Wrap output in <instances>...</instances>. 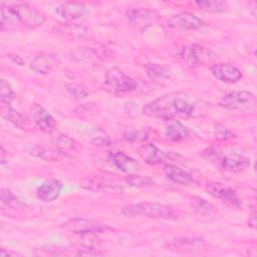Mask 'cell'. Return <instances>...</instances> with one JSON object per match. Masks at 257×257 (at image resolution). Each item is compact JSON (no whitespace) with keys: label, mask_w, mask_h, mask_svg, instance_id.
<instances>
[{"label":"cell","mask_w":257,"mask_h":257,"mask_svg":"<svg viewBox=\"0 0 257 257\" xmlns=\"http://www.w3.org/2000/svg\"><path fill=\"white\" fill-rule=\"evenodd\" d=\"M89 5L83 2H64L55 8V13L66 21L81 18L88 12Z\"/></svg>","instance_id":"4fadbf2b"},{"label":"cell","mask_w":257,"mask_h":257,"mask_svg":"<svg viewBox=\"0 0 257 257\" xmlns=\"http://www.w3.org/2000/svg\"><path fill=\"white\" fill-rule=\"evenodd\" d=\"M124 181L127 185L134 188H148L152 185V179L149 176H142V175H137V174H128L125 178Z\"/></svg>","instance_id":"4dcf8cb0"},{"label":"cell","mask_w":257,"mask_h":257,"mask_svg":"<svg viewBox=\"0 0 257 257\" xmlns=\"http://www.w3.org/2000/svg\"><path fill=\"white\" fill-rule=\"evenodd\" d=\"M16 94L9 84L8 81L5 79H1L0 81V99L2 104H10L11 101L15 98Z\"/></svg>","instance_id":"836d02e7"},{"label":"cell","mask_w":257,"mask_h":257,"mask_svg":"<svg viewBox=\"0 0 257 257\" xmlns=\"http://www.w3.org/2000/svg\"><path fill=\"white\" fill-rule=\"evenodd\" d=\"M168 246L175 251L183 252V253H193L204 250L207 246V242L205 239L201 237H177L172 239Z\"/></svg>","instance_id":"8fae6325"},{"label":"cell","mask_w":257,"mask_h":257,"mask_svg":"<svg viewBox=\"0 0 257 257\" xmlns=\"http://www.w3.org/2000/svg\"><path fill=\"white\" fill-rule=\"evenodd\" d=\"M137 82L117 67H110L104 75V89L113 95H121L137 89Z\"/></svg>","instance_id":"277c9868"},{"label":"cell","mask_w":257,"mask_h":257,"mask_svg":"<svg viewBox=\"0 0 257 257\" xmlns=\"http://www.w3.org/2000/svg\"><path fill=\"white\" fill-rule=\"evenodd\" d=\"M212 74L219 80L227 83L237 82L242 78V72L234 65L229 63H213L210 65Z\"/></svg>","instance_id":"2e32d148"},{"label":"cell","mask_w":257,"mask_h":257,"mask_svg":"<svg viewBox=\"0 0 257 257\" xmlns=\"http://www.w3.org/2000/svg\"><path fill=\"white\" fill-rule=\"evenodd\" d=\"M204 159L209 160L218 169L226 172H241L251 164L250 158L237 152L224 153L215 148H207L200 154Z\"/></svg>","instance_id":"7a4b0ae2"},{"label":"cell","mask_w":257,"mask_h":257,"mask_svg":"<svg viewBox=\"0 0 257 257\" xmlns=\"http://www.w3.org/2000/svg\"><path fill=\"white\" fill-rule=\"evenodd\" d=\"M125 14L128 21L141 31L151 27L157 18L153 11L146 8L128 9Z\"/></svg>","instance_id":"9a60e30c"},{"label":"cell","mask_w":257,"mask_h":257,"mask_svg":"<svg viewBox=\"0 0 257 257\" xmlns=\"http://www.w3.org/2000/svg\"><path fill=\"white\" fill-rule=\"evenodd\" d=\"M164 173L169 180L179 185L188 186L193 182L192 176L188 172L172 164H166L164 166Z\"/></svg>","instance_id":"d4e9b609"},{"label":"cell","mask_w":257,"mask_h":257,"mask_svg":"<svg viewBox=\"0 0 257 257\" xmlns=\"http://www.w3.org/2000/svg\"><path fill=\"white\" fill-rule=\"evenodd\" d=\"M214 137L218 141H228V140L234 138V134L229 128L225 127L224 125L218 124L214 128Z\"/></svg>","instance_id":"d590c367"},{"label":"cell","mask_w":257,"mask_h":257,"mask_svg":"<svg viewBox=\"0 0 257 257\" xmlns=\"http://www.w3.org/2000/svg\"><path fill=\"white\" fill-rule=\"evenodd\" d=\"M168 25L177 30H197L202 27L203 21L191 12H181L168 20Z\"/></svg>","instance_id":"7c38bea8"},{"label":"cell","mask_w":257,"mask_h":257,"mask_svg":"<svg viewBox=\"0 0 257 257\" xmlns=\"http://www.w3.org/2000/svg\"><path fill=\"white\" fill-rule=\"evenodd\" d=\"M190 203H191L193 210L200 216L208 217V216L213 215L214 212L216 211V208L212 203H210L209 201H207L203 198L197 197V196L192 197Z\"/></svg>","instance_id":"83f0119b"},{"label":"cell","mask_w":257,"mask_h":257,"mask_svg":"<svg viewBox=\"0 0 257 257\" xmlns=\"http://www.w3.org/2000/svg\"><path fill=\"white\" fill-rule=\"evenodd\" d=\"M122 139L131 144L141 143L149 139V133L145 130H127L123 133Z\"/></svg>","instance_id":"d6a6232c"},{"label":"cell","mask_w":257,"mask_h":257,"mask_svg":"<svg viewBox=\"0 0 257 257\" xmlns=\"http://www.w3.org/2000/svg\"><path fill=\"white\" fill-rule=\"evenodd\" d=\"M194 4L205 12L223 13L229 11V5L223 1H195Z\"/></svg>","instance_id":"f1b7e54d"},{"label":"cell","mask_w":257,"mask_h":257,"mask_svg":"<svg viewBox=\"0 0 257 257\" xmlns=\"http://www.w3.org/2000/svg\"><path fill=\"white\" fill-rule=\"evenodd\" d=\"M121 214L127 218L147 217L151 219L177 220L180 215L173 207L155 202H141L137 204L125 205L121 208Z\"/></svg>","instance_id":"3957f363"},{"label":"cell","mask_w":257,"mask_h":257,"mask_svg":"<svg viewBox=\"0 0 257 257\" xmlns=\"http://www.w3.org/2000/svg\"><path fill=\"white\" fill-rule=\"evenodd\" d=\"M207 190L214 198L220 200L221 202L231 207H234V208L242 207V202L238 198L235 190L227 185L220 184V183H209L207 185Z\"/></svg>","instance_id":"30bf717a"},{"label":"cell","mask_w":257,"mask_h":257,"mask_svg":"<svg viewBox=\"0 0 257 257\" xmlns=\"http://www.w3.org/2000/svg\"><path fill=\"white\" fill-rule=\"evenodd\" d=\"M30 154L36 158L42 159L47 162H56L60 161L65 157V153L55 148H47L41 146H34L30 150Z\"/></svg>","instance_id":"484cf974"},{"label":"cell","mask_w":257,"mask_h":257,"mask_svg":"<svg viewBox=\"0 0 257 257\" xmlns=\"http://www.w3.org/2000/svg\"><path fill=\"white\" fill-rule=\"evenodd\" d=\"M59 63V58L56 54L50 52H41L37 54L29 64L32 71L37 74H47L51 72Z\"/></svg>","instance_id":"5bb4252c"},{"label":"cell","mask_w":257,"mask_h":257,"mask_svg":"<svg viewBox=\"0 0 257 257\" xmlns=\"http://www.w3.org/2000/svg\"><path fill=\"white\" fill-rule=\"evenodd\" d=\"M108 161L117 170L127 174H134L141 168L140 164L134 158L123 152L110 153L108 156Z\"/></svg>","instance_id":"ac0fdd59"},{"label":"cell","mask_w":257,"mask_h":257,"mask_svg":"<svg viewBox=\"0 0 257 257\" xmlns=\"http://www.w3.org/2000/svg\"><path fill=\"white\" fill-rule=\"evenodd\" d=\"M0 255H1L2 257H5V256H16V255H18V253H17V252L10 251V250L7 251L6 249L2 248V249H1V252H0Z\"/></svg>","instance_id":"74e56055"},{"label":"cell","mask_w":257,"mask_h":257,"mask_svg":"<svg viewBox=\"0 0 257 257\" xmlns=\"http://www.w3.org/2000/svg\"><path fill=\"white\" fill-rule=\"evenodd\" d=\"M138 155L143 161H145V163L152 166L161 165L165 163L168 158V154H166L154 144L142 145L138 150Z\"/></svg>","instance_id":"d6986e66"},{"label":"cell","mask_w":257,"mask_h":257,"mask_svg":"<svg viewBox=\"0 0 257 257\" xmlns=\"http://www.w3.org/2000/svg\"><path fill=\"white\" fill-rule=\"evenodd\" d=\"M65 90L69 97L74 100H81L87 96V90L85 87L79 83L70 82L65 85Z\"/></svg>","instance_id":"1f68e13d"},{"label":"cell","mask_w":257,"mask_h":257,"mask_svg":"<svg viewBox=\"0 0 257 257\" xmlns=\"http://www.w3.org/2000/svg\"><path fill=\"white\" fill-rule=\"evenodd\" d=\"M19 20L16 16V14L13 12V10L8 6H5L4 4L1 5V11H0V29L1 31H11L14 30L19 24Z\"/></svg>","instance_id":"4316f807"},{"label":"cell","mask_w":257,"mask_h":257,"mask_svg":"<svg viewBox=\"0 0 257 257\" xmlns=\"http://www.w3.org/2000/svg\"><path fill=\"white\" fill-rule=\"evenodd\" d=\"M1 114L6 120L13 123L15 126H17L20 130L29 131L33 127L32 119H29L26 115L22 114L21 112H19L16 109L12 108L10 106V104H2Z\"/></svg>","instance_id":"7402d4cb"},{"label":"cell","mask_w":257,"mask_h":257,"mask_svg":"<svg viewBox=\"0 0 257 257\" xmlns=\"http://www.w3.org/2000/svg\"><path fill=\"white\" fill-rule=\"evenodd\" d=\"M188 128L176 118H169L164 123V135L167 140L174 143L182 142L188 136Z\"/></svg>","instance_id":"603a6c76"},{"label":"cell","mask_w":257,"mask_h":257,"mask_svg":"<svg viewBox=\"0 0 257 257\" xmlns=\"http://www.w3.org/2000/svg\"><path fill=\"white\" fill-rule=\"evenodd\" d=\"M62 190V183L56 179H48L44 181L37 189V198L42 202H53L58 198Z\"/></svg>","instance_id":"ffe728a7"},{"label":"cell","mask_w":257,"mask_h":257,"mask_svg":"<svg viewBox=\"0 0 257 257\" xmlns=\"http://www.w3.org/2000/svg\"><path fill=\"white\" fill-rule=\"evenodd\" d=\"M62 227L66 231L76 235L106 233L112 230V228L105 223H101L96 220L82 218V217H75V218L68 219L62 224Z\"/></svg>","instance_id":"5b68a950"},{"label":"cell","mask_w":257,"mask_h":257,"mask_svg":"<svg viewBox=\"0 0 257 257\" xmlns=\"http://www.w3.org/2000/svg\"><path fill=\"white\" fill-rule=\"evenodd\" d=\"M53 143L57 149L66 153L67 151H74L77 149V143L66 135H57L53 138Z\"/></svg>","instance_id":"f546056e"},{"label":"cell","mask_w":257,"mask_h":257,"mask_svg":"<svg viewBox=\"0 0 257 257\" xmlns=\"http://www.w3.org/2000/svg\"><path fill=\"white\" fill-rule=\"evenodd\" d=\"M83 138L86 142L98 146V147H108L111 144V140L107 133L99 126H90L84 130Z\"/></svg>","instance_id":"cb8c5ba5"},{"label":"cell","mask_w":257,"mask_h":257,"mask_svg":"<svg viewBox=\"0 0 257 257\" xmlns=\"http://www.w3.org/2000/svg\"><path fill=\"white\" fill-rule=\"evenodd\" d=\"M145 70L149 78L157 84H168L172 79L171 70L158 62H148L145 64Z\"/></svg>","instance_id":"44dd1931"},{"label":"cell","mask_w":257,"mask_h":257,"mask_svg":"<svg viewBox=\"0 0 257 257\" xmlns=\"http://www.w3.org/2000/svg\"><path fill=\"white\" fill-rule=\"evenodd\" d=\"M196 110V102L181 92H169L149 102L143 107V113L149 117L169 119L176 116L189 117Z\"/></svg>","instance_id":"6da1fadb"},{"label":"cell","mask_w":257,"mask_h":257,"mask_svg":"<svg viewBox=\"0 0 257 257\" xmlns=\"http://www.w3.org/2000/svg\"><path fill=\"white\" fill-rule=\"evenodd\" d=\"M180 57L188 66H197L201 63L216 59L217 54L198 44H190L180 49Z\"/></svg>","instance_id":"ba28073f"},{"label":"cell","mask_w":257,"mask_h":257,"mask_svg":"<svg viewBox=\"0 0 257 257\" xmlns=\"http://www.w3.org/2000/svg\"><path fill=\"white\" fill-rule=\"evenodd\" d=\"M30 115L32 121L45 134L54 133L58 126L56 119L38 103H33L30 106Z\"/></svg>","instance_id":"9c48e42d"},{"label":"cell","mask_w":257,"mask_h":257,"mask_svg":"<svg viewBox=\"0 0 257 257\" xmlns=\"http://www.w3.org/2000/svg\"><path fill=\"white\" fill-rule=\"evenodd\" d=\"M79 186L83 189L92 192H117L121 189L112 181L104 179L100 176H87L84 177L80 182Z\"/></svg>","instance_id":"e0dca14e"},{"label":"cell","mask_w":257,"mask_h":257,"mask_svg":"<svg viewBox=\"0 0 257 257\" xmlns=\"http://www.w3.org/2000/svg\"><path fill=\"white\" fill-rule=\"evenodd\" d=\"M9 7L16 14L19 22L29 29L37 28L45 22V16L27 3H14Z\"/></svg>","instance_id":"52a82bcc"},{"label":"cell","mask_w":257,"mask_h":257,"mask_svg":"<svg viewBox=\"0 0 257 257\" xmlns=\"http://www.w3.org/2000/svg\"><path fill=\"white\" fill-rule=\"evenodd\" d=\"M1 201L8 207H15L20 204L16 196L10 190L4 188L1 189Z\"/></svg>","instance_id":"e575fe53"},{"label":"cell","mask_w":257,"mask_h":257,"mask_svg":"<svg viewBox=\"0 0 257 257\" xmlns=\"http://www.w3.org/2000/svg\"><path fill=\"white\" fill-rule=\"evenodd\" d=\"M255 225H256V217H255V212H252L250 217H249V220H248V226L255 229Z\"/></svg>","instance_id":"8d00e7d4"},{"label":"cell","mask_w":257,"mask_h":257,"mask_svg":"<svg viewBox=\"0 0 257 257\" xmlns=\"http://www.w3.org/2000/svg\"><path fill=\"white\" fill-rule=\"evenodd\" d=\"M218 105L230 110L251 109L256 105V96L247 90L231 91L220 98Z\"/></svg>","instance_id":"8992f818"}]
</instances>
